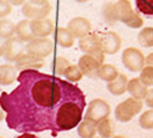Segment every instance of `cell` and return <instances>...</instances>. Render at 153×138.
Segmentation results:
<instances>
[{
  "instance_id": "cell-1",
  "label": "cell",
  "mask_w": 153,
  "mask_h": 138,
  "mask_svg": "<svg viewBox=\"0 0 153 138\" xmlns=\"http://www.w3.org/2000/svg\"><path fill=\"white\" fill-rule=\"evenodd\" d=\"M5 121L19 133L70 131L83 119L86 97L81 88L39 70L20 71L18 86L0 98Z\"/></svg>"
},
{
  "instance_id": "cell-2",
  "label": "cell",
  "mask_w": 153,
  "mask_h": 138,
  "mask_svg": "<svg viewBox=\"0 0 153 138\" xmlns=\"http://www.w3.org/2000/svg\"><path fill=\"white\" fill-rule=\"evenodd\" d=\"M114 16L117 21H121L122 24L131 29H138L143 26V19L133 10V7L129 3V0H118L114 3Z\"/></svg>"
},
{
  "instance_id": "cell-3",
  "label": "cell",
  "mask_w": 153,
  "mask_h": 138,
  "mask_svg": "<svg viewBox=\"0 0 153 138\" xmlns=\"http://www.w3.org/2000/svg\"><path fill=\"white\" fill-rule=\"evenodd\" d=\"M142 110H143L142 99L128 97L116 106V108H114V117H116L118 122L126 123V122L131 121L136 114H138Z\"/></svg>"
},
{
  "instance_id": "cell-4",
  "label": "cell",
  "mask_w": 153,
  "mask_h": 138,
  "mask_svg": "<svg viewBox=\"0 0 153 138\" xmlns=\"http://www.w3.org/2000/svg\"><path fill=\"white\" fill-rule=\"evenodd\" d=\"M79 47L83 53L95 56L103 64L106 53L103 51L101 35H98L97 33H91L90 35L83 37V39L79 40Z\"/></svg>"
},
{
  "instance_id": "cell-5",
  "label": "cell",
  "mask_w": 153,
  "mask_h": 138,
  "mask_svg": "<svg viewBox=\"0 0 153 138\" xmlns=\"http://www.w3.org/2000/svg\"><path fill=\"white\" fill-rule=\"evenodd\" d=\"M110 114H111V107L108 102H106L102 98H94L90 101L87 110L85 114H83V118L98 123L100 121L110 117Z\"/></svg>"
},
{
  "instance_id": "cell-6",
  "label": "cell",
  "mask_w": 153,
  "mask_h": 138,
  "mask_svg": "<svg viewBox=\"0 0 153 138\" xmlns=\"http://www.w3.org/2000/svg\"><path fill=\"white\" fill-rule=\"evenodd\" d=\"M122 62L131 72H141L146 66V57L136 47H127L122 52Z\"/></svg>"
},
{
  "instance_id": "cell-7",
  "label": "cell",
  "mask_w": 153,
  "mask_h": 138,
  "mask_svg": "<svg viewBox=\"0 0 153 138\" xmlns=\"http://www.w3.org/2000/svg\"><path fill=\"white\" fill-rule=\"evenodd\" d=\"M25 51L34 56L45 59L53 52V41L49 37H35L26 44Z\"/></svg>"
},
{
  "instance_id": "cell-8",
  "label": "cell",
  "mask_w": 153,
  "mask_h": 138,
  "mask_svg": "<svg viewBox=\"0 0 153 138\" xmlns=\"http://www.w3.org/2000/svg\"><path fill=\"white\" fill-rule=\"evenodd\" d=\"M22 44L24 42L18 36L5 39L1 42V51H0V53L7 62H15L16 59L25 51V47Z\"/></svg>"
},
{
  "instance_id": "cell-9",
  "label": "cell",
  "mask_w": 153,
  "mask_h": 138,
  "mask_svg": "<svg viewBox=\"0 0 153 138\" xmlns=\"http://www.w3.org/2000/svg\"><path fill=\"white\" fill-rule=\"evenodd\" d=\"M52 10V5L50 3L42 4V5H36L31 3H25L22 5V15L29 19V20H42L49 16V14Z\"/></svg>"
},
{
  "instance_id": "cell-10",
  "label": "cell",
  "mask_w": 153,
  "mask_h": 138,
  "mask_svg": "<svg viewBox=\"0 0 153 138\" xmlns=\"http://www.w3.org/2000/svg\"><path fill=\"white\" fill-rule=\"evenodd\" d=\"M67 29L72 33V35L76 39H83L85 36L91 34V30H92V25L87 18L83 16H76L72 18L67 24Z\"/></svg>"
},
{
  "instance_id": "cell-11",
  "label": "cell",
  "mask_w": 153,
  "mask_h": 138,
  "mask_svg": "<svg viewBox=\"0 0 153 138\" xmlns=\"http://www.w3.org/2000/svg\"><path fill=\"white\" fill-rule=\"evenodd\" d=\"M45 65V61L41 57L34 56L31 53L24 51L21 55L15 61V66L19 71H25V70H40Z\"/></svg>"
},
{
  "instance_id": "cell-12",
  "label": "cell",
  "mask_w": 153,
  "mask_h": 138,
  "mask_svg": "<svg viewBox=\"0 0 153 138\" xmlns=\"http://www.w3.org/2000/svg\"><path fill=\"white\" fill-rule=\"evenodd\" d=\"M103 64L98 59H96L95 56L83 53V55L79 59V65L77 66L80 67V70L82 71V73L85 76L94 79V77H97L98 70H100V67Z\"/></svg>"
},
{
  "instance_id": "cell-13",
  "label": "cell",
  "mask_w": 153,
  "mask_h": 138,
  "mask_svg": "<svg viewBox=\"0 0 153 138\" xmlns=\"http://www.w3.org/2000/svg\"><path fill=\"white\" fill-rule=\"evenodd\" d=\"M101 39H102L103 51L106 55H114L121 49L122 40H121V36L117 33H114V31L103 33L101 35Z\"/></svg>"
},
{
  "instance_id": "cell-14",
  "label": "cell",
  "mask_w": 153,
  "mask_h": 138,
  "mask_svg": "<svg viewBox=\"0 0 153 138\" xmlns=\"http://www.w3.org/2000/svg\"><path fill=\"white\" fill-rule=\"evenodd\" d=\"M31 30L35 37H49L55 30V25L49 18L42 20H33Z\"/></svg>"
},
{
  "instance_id": "cell-15",
  "label": "cell",
  "mask_w": 153,
  "mask_h": 138,
  "mask_svg": "<svg viewBox=\"0 0 153 138\" xmlns=\"http://www.w3.org/2000/svg\"><path fill=\"white\" fill-rule=\"evenodd\" d=\"M18 68L15 65L3 64L0 66V83L3 86H10L15 81H18Z\"/></svg>"
},
{
  "instance_id": "cell-16",
  "label": "cell",
  "mask_w": 153,
  "mask_h": 138,
  "mask_svg": "<svg viewBox=\"0 0 153 138\" xmlns=\"http://www.w3.org/2000/svg\"><path fill=\"white\" fill-rule=\"evenodd\" d=\"M127 91H128V93L131 95V97L138 98V99H144V97H146L147 92H148V87L141 81V79L134 77L128 81Z\"/></svg>"
},
{
  "instance_id": "cell-17",
  "label": "cell",
  "mask_w": 153,
  "mask_h": 138,
  "mask_svg": "<svg viewBox=\"0 0 153 138\" xmlns=\"http://www.w3.org/2000/svg\"><path fill=\"white\" fill-rule=\"evenodd\" d=\"M127 86H128V79L123 73H120L118 77L113 80L112 82H107V90L114 96L123 95L127 91Z\"/></svg>"
},
{
  "instance_id": "cell-18",
  "label": "cell",
  "mask_w": 153,
  "mask_h": 138,
  "mask_svg": "<svg viewBox=\"0 0 153 138\" xmlns=\"http://www.w3.org/2000/svg\"><path fill=\"white\" fill-rule=\"evenodd\" d=\"M16 36L22 42H30L35 36L31 30V20H21L16 24Z\"/></svg>"
},
{
  "instance_id": "cell-19",
  "label": "cell",
  "mask_w": 153,
  "mask_h": 138,
  "mask_svg": "<svg viewBox=\"0 0 153 138\" xmlns=\"http://www.w3.org/2000/svg\"><path fill=\"white\" fill-rule=\"evenodd\" d=\"M76 37L67 27H57L55 31V40L61 47H71L75 44Z\"/></svg>"
},
{
  "instance_id": "cell-20",
  "label": "cell",
  "mask_w": 153,
  "mask_h": 138,
  "mask_svg": "<svg viewBox=\"0 0 153 138\" xmlns=\"http://www.w3.org/2000/svg\"><path fill=\"white\" fill-rule=\"evenodd\" d=\"M97 133V123L83 118L77 126V134L80 138H94Z\"/></svg>"
},
{
  "instance_id": "cell-21",
  "label": "cell",
  "mask_w": 153,
  "mask_h": 138,
  "mask_svg": "<svg viewBox=\"0 0 153 138\" xmlns=\"http://www.w3.org/2000/svg\"><path fill=\"white\" fill-rule=\"evenodd\" d=\"M118 76H120L118 70L111 64H103L100 67L98 73H97V77L102 81H106V82H112L113 80H116Z\"/></svg>"
},
{
  "instance_id": "cell-22",
  "label": "cell",
  "mask_w": 153,
  "mask_h": 138,
  "mask_svg": "<svg viewBox=\"0 0 153 138\" xmlns=\"http://www.w3.org/2000/svg\"><path fill=\"white\" fill-rule=\"evenodd\" d=\"M16 35V24L10 20V19H1L0 20V36L1 39H9V37H14Z\"/></svg>"
},
{
  "instance_id": "cell-23",
  "label": "cell",
  "mask_w": 153,
  "mask_h": 138,
  "mask_svg": "<svg viewBox=\"0 0 153 138\" xmlns=\"http://www.w3.org/2000/svg\"><path fill=\"white\" fill-rule=\"evenodd\" d=\"M113 125L110 117H107L97 123V132L102 138H112L113 137Z\"/></svg>"
},
{
  "instance_id": "cell-24",
  "label": "cell",
  "mask_w": 153,
  "mask_h": 138,
  "mask_svg": "<svg viewBox=\"0 0 153 138\" xmlns=\"http://www.w3.org/2000/svg\"><path fill=\"white\" fill-rule=\"evenodd\" d=\"M138 42L143 47H153V27H143L138 33Z\"/></svg>"
},
{
  "instance_id": "cell-25",
  "label": "cell",
  "mask_w": 153,
  "mask_h": 138,
  "mask_svg": "<svg viewBox=\"0 0 153 138\" xmlns=\"http://www.w3.org/2000/svg\"><path fill=\"white\" fill-rule=\"evenodd\" d=\"M68 66H70L68 60L65 59V57H62V56L55 57V59H53V61H52V65H51L53 73H55L56 76H59V77H60V76H64L65 75V71H66V68Z\"/></svg>"
},
{
  "instance_id": "cell-26",
  "label": "cell",
  "mask_w": 153,
  "mask_h": 138,
  "mask_svg": "<svg viewBox=\"0 0 153 138\" xmlns=\"http://www.w3.org/2000/svg\"><path fill=\"white\" fill-rule=\"evenodd\" d=\"M82 71L80 70V67L77 65H70L67 68H66V71H65V75H64V77L68 81V82H79L81 79H82Z\"/></svg>"
},
{
  "instance_id": "cell-27",
  "label": "cell",
  "mask_w": 153,
  "mask_h": 138,
  "mask_svg": "<svg viewBox=\"0 0 153 138\" xmlns=\"http://www.w3.org/2000/svg\"><path fill=\"white\" fill-rule=\"evenodd\" d=\"M136 9L147 18H153V0H136Z\"/></svg>"
},
{
  "instance_id": "cell-28",
  "label": "cell",
  "mask_w": 153,
  "mask_h": 138,
  "mask_svg": "<svg viewBox=\"0 0 153 138\" xmlns=\"http://www.w3.org/2000/svg\"><path fill=\"white\" fill-rule=\"evenodd\" d=\"M114 3L113 1H107L105 3L103 7H102V15H103V19L106 20L107 24L110 25H113L114 22H116V16H114Z\"/></svg>"
},
{
  "instance_id": "cell-29",
  "label": "cell",
  "mask_w": 153,
  "mask_h": 138,
  "mask_svg": "<svg viewBox=\"0 0 153 138\" xmlns=\"http://www.w3.org/2000/svg\"><path fill=\"white\" fill-rule=\"evenodd\" d=\"M138 123L143 129H153V108L144 111L141 114Z\"/></svg>"
},
{
  "instance_id": "cell-30",
  "label": "cell",
  "mask_w": 153,
  "mask_h": 138,
  "mask_svg": "<svg viewBox=\"0 0 153 138\" xmlns=\"http://www.w3.org/2000/svg\"><path fill=\"white\" fill-rule=\"evenodd\" d=\"M140 79H141V81H142L147 87L153 86V67H152V66H147V65L144 66L143 70L141 71Z\"/></svg>"
},
{
  "instance_id": "cell-31",
  "label": "cell",
  "mask_w": 153,
  "mask_h": 138,
  "mask_svg": "<svg viewBox=\"0 0 153 138\" xmlns=\"http://www.w3.org/2000/svg\"><path fill=\"white\" fill-rule=\"evenodd\" d=\"M13 11V5L7 0H0V16L1 19L9 16Z\"/></svg>"
},
{
  "instance_id": "cell-32",
  "label": "cell",
  "mask_w": 153,
  "mask_h": 138,
  "mask_svg": "<svg viewBox=\"0 0 153 138\" xmlns=\"http://www.w3.org/2000/svg\"><path fill=\"white\" fill-rule=\"evenodd\" d=\"M144 103L147 105V107L153 108V88H149L146 97H144Z\"/></svg>"
},
{
  "instance_id": "cell-33",
  "label": "cell",
  "mask_w": 153,
  "mask_h": 138,
  "mask_svg": "<svg viewBox=\"0 0 153 138\" xmlns=\"http://www.w3.org/2000/svg\"><path fill=\"white\" fill-rule=\"evenodd\" d=\"M15 138H39V137H37L35 133H33V132H24V133H20Z\"/></svg>"
},
{
  "instance_id": "cell-34",
  "label": "cell",
  "mask_w": 153,
  "mask_h": 138,
  "mask_svg": "<svg viewBox=\"0 0 153 138\" xmlns=\"http://www.w3.org/2000/svg\"><path fill=\"white\" fill-rule=\"evenodd\" d=\"M13 6H19V5H24L25 3H27V0H7Z\"/></svg>"
},
{
  "instance_id": "cell-35",
  "label": "cell",
  "mask_w": 153,
  "mask_h": 138,
  "mask_svg": "<svg viewBox=\"0 0 153 138\" xmlns=\"http://www.w3.org/2000/svg\"><path fill=\"white\" fill-rule=\"evenodd\" d=\"M146 65H147V66H152V67H153V52L148 53V56L146 57Z\"/></svg>"
},
{
  "instance_id": "cell-36",
  "label": "cell",
  "mask_w": 153,
  "mask_h": 138,
  "mask_svg": "<svg viewBox=\"0 0 153 138\" xmlns=\"http://www.w3.org/2000/svg\"><path fill=\"white\" fill-rule=\"evenodd\" d=\"M27 1L31 4H36V5H42V4H48L49 0H27Z\"/></svg>"
},
{
  "instance_id": "cell-37",
  "label": "cell",
  "mask_w": 153,
  "mask_h": 138,
  "mask_svg": "<svg viewBox=\"0 0 153 138\" xmlns=\"http://www.w3.org/2000/svg\"><path fill=\"white\" fill-rule=\"evenodd\" d=\"M76 3H87V1H90V0H75Z\"/></svg>"
},
{
  "instance_id": "cell-38",
  "label": "cell",
  "mask_w": 153,
  "mask_h": 138,
  "mask_svg": "<svg viewBox=\"0 0 153 138\" xmlns=\"http://www.w3.org/2000/svg\"><path fill=\"white\" fill-rule=\"evenodd\" d=\"M112 138H126V137H123V136H113Z\"/></svg>"
},
{
  "instance_id": "cell-39",
  "label": "cell",
  "mask_w": 153,
  "mask_h": 138,
  "mask_svg": "<svg viewBox=\"0 0 153 138\" xmlns=\"http://www.w3.org/2000/svg\"><path fill=\"white\" fill-rule=\"evenodd\" d=\"M94 138H102V137H94Z\"/></svg>"
}]
</instances>
